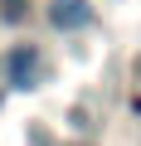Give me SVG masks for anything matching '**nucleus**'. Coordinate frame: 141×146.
I'll use <instances>...</instances> for the list:
<instances>
[{"label":"nucleus","mask_w":141,"mask_h":146,"mask_svg":"<svg viewBox=\"0 0 141 146\" xmlns=\"http://www.w3.org/2000/svg\"><path fill=\"white\" fill-rule=\"evenodd\" d=\"M5 68H10V83L15 88H34V78H39V49L34 44H20L5 58Z\"/></svg>","instance_id":"f257e3e1"},{"label":"nucleus","mask_w":141,"mask_h":146,"mask_svg":"<svg viewBox=\"0 0 141 146\" xmlns=\"http://www.w3.org/2000/svg\"><path fill=\"white\" fill-rule=\"evenodd\" d=\"M88 20H93L88 0H54V5H49V25L54 29H83Z\"/></svg>","instance_id":"f03ea898"}]
</instances>
